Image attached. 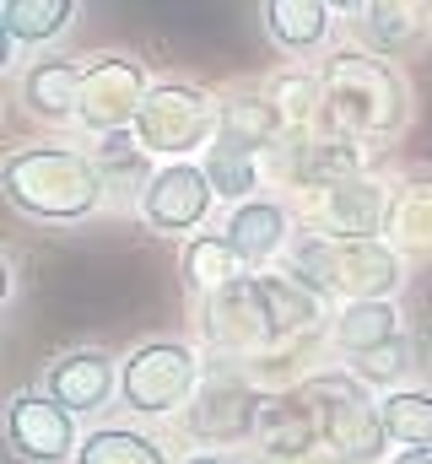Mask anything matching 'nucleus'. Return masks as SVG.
Masks as SVG:
<instances>
[{"instance_id":"f8f14e48","label":"nucleus","mask_w":432,"mask_h":464,"mask_svg":"<svg viewBox=\"0 0 432 464\" xmlns=\"http://www.w3.org/2000/svg\"><path fill=\"white\" fill-rule=\"evenodd\" d=\"M211 211H216V184H211V173H206L201 157H190V162H162L157 179L146 184L141 206H135L141 227L162 232V237H190V232H201L211 222Z\"/></svg>"},{"instance_id":"c85d7f7f","label":"nucleus","mask_w":432,"mask_h":464,"mask_svg":"<svg viewBox=\"0 0 432 464\" xmlns=\"http://www.w3.org/2000/svg\"><path fill=\"white\" fill-rule=\"evenodd\" d=\"M417 367H422V362H417L411 335H406V341H395V346H384V351H373V356H362V362H351V372H357L368 389H378V394L406 389V378H411Z\"/></svg>"},{"instance_id":"4be33fe9","label":"nucleus","mask_w":432,"mask_h":464,"mask_svg":"<svg viewBox=\"0 0 432 464\" xmlns=\"http://www.w3.org/2000/svg\"><path fill=\"white\" fill-rule=\"evenodd\" d=\"M76 11H82V0H0V27H5L11 54L60 44L71 33Z\"/></svg>"},{"instance_id":"a878e982","label":"nucleus","mask_w":432,"mask_h":464,"mask_svg":"<svg viewBox=\"0 0 432 464\" xmlns=\"http://www.w3.org/2000/svg\"><path fill=\"white\" fill-rule=\"evenodd\" d=\"M71 464H173V459L141 427H93V432H82V449H76Z\"/></svg>"},{"instance_id":"7ed1b4c3","label":"nucleus","mask_w":432,"mask_h":464,"mask_svg":"<svg viewBox=\"0 0 432 464\" xmlns=\"http://www.w3.org/2000/svg\"><path fill=\"white\" fill-rule=\"evenodd\" d=\"M406 254L389 237H329L298 232L287 248V270L303 276L329 303H368V297H400L406 286Z\"/></svg>"},{"instance_id":"b1692460","label":"nucleus","mask_w":432,"mask_h":464,"mask_svg":"<svg viewBox=\"0 0 432 464\" xmlns=\"http://www.w3.org/2000/svg\"><path fill=\"white\" fill-rule=\"evenodd\" d=\"M357 22H362L368 44L395 60L400 49H411L432 27V0H368Z\"/></svg>"},{"instance_id":"aec40b11","label":"nucleus","mask_w":432,"mask_h":464,"mask_svg":"<svg viewBox=\"0 0 432 464\" xmlns=\"http://www.w3.org/2000/svg\"><path fill=\"white\" fill-rule=\"evenodd\" d=\"M221 140L270 157L287 140H298V130L287 124V114L276 109L270 92H232V98H221Z\"/></svg>"},{"instance_id":"0eeeda50","label":"nucleus","mask_w":432,"mask_h":464,"mask_svg":"<svg viewBox=\"0 0 432 464\" xmlns=\"http://www.w3.org/2000/svg\"><path fill=\"white\" fill-rule=\"evenodd\" d=\"M265 405H270V394L243 372V362L216 356V367L201 378V389L179 411V421L206 449H254V432H260Z\"/></svg>"},{"instance_id":"bb28decb","label":"nucleus","mask_w":432,"mask_h":464,"mask_svg":"<svg viewBox=\"0 0 432 464\" xmlns=\"http://www.w3.org/2000/svg\"><path fill=\"white\" fill-rule=\"evenodd\" d=\"M378 416L395 449H432V389L406 383V389L378 394Z\"/></svg>"},{"instance_id":"a211bd4d","label":"nucleus","mask_w":432,"mask_h":464,"mask_svg":"<svg viewBox=\"0 0 432 464\" xmlns=\"http://www.w3.org/2000/svg\"><path fill=\"white\" fill-rule=\"evenodd\" d=\"M260 27L281 54L314 60V54H329L335 5L329 0H260Z\"/></svg>"},{"instance_id":"4468645a","label":"nucleus","mask_w":432,"mask_h":464,"mask_svg":"<svg viewBox=\"0 0 432 464\" xmlns=\"http://www.w3.org/2000/svg\"><path fill=\"white\" fill-rule=\"evenodd\" d=\"M221 232L238 243L249 276H260V270H270L276 259H287V248H292V237H298V211H292V200H281V195H254V200H243V206L227 211Z\"/></svg>"},{"instance_id":"ddd939ff","label":"nucleus","mask_w":432,"mask_h":464,"mask_svg":"<svg viewBox=\"0 0 432 464\" xmlns=\"http://www.w3.org/2000/svg\"><path fill=\"white\" fill-rule=\"evenodd\" d=\"M38 389H49L76 416H98V411H108V400H119V356L103 346L60 351L54 362H44Z\"/></svg>"},{"instance_id":"dca6fc26","label":"nucleus","mask_w":432,"mask_h":464,"mask_svg":"<svg viewBox=\"0 0 432 464\" xmlns=\"http://www.w3.org/2000/svg\"><path fill=\"white\" fill-rule=\"evenodd\" d=\"M82 76H87L82 60H71V54H44V60H33V65L16 76V103L33 119H44V124H76Z\"/></svg>"},{"instance_id":"1a4fd4ad","label":"nucleus","mask_w":432,"mask_h":464,"mask_svg":"<svg viewBox=\"0 0 432 464\" xmlns=\"http://www.w3.org/2000/svg\"><path fill=\"white\" fill-rule=\"evenodd\" d=\"M389 206H395V184H384L373 173L324 179V184H298L292 189L298 222L309 232H329V237H384Z\"/></svg>"},{"instance_id":"f03ea898","label":"nucleus","mask_w":432,"mask_h":464,"mask_svg":"<svg viewBox=\"0 0 432 464\" xmlns=\"http://www.w3.org/2000/svg\"><path fill=\"white\" fill-rule=\"evenodd\" d=\"M324 109L319 130L362 146H389L411 124V87L389 54L373 49H329L319 65Z\"/></svg>"},{"instance_id":"412c9836","label":"nucleus","mask_w":432,"mask_h":464,"mask_svg":"<svg viewBox=\"0 0 432 464\" xmlns=\"http://www.w3.org/2000/svg\"><path fill=\"white\" fill-rule=\"evenodd\" d=\"M93 157H98V168H103V184H108V200H113V206H141L146 184H152V179H157V168H162V162L135 140V130L98 135Z\"/></svg>"},{"instance_id":"9b49d317","label":"nucleus","mask_w":432,"mask_h":464,"mask_svg":"<svg viewBox=\"0 0 432 464\" xmlns=\"http://www.w3.org/2000/svg\"><path fill=\"white\" fill-rule=\"evenodd\" d=\"M152 71L141 54H98L87 60V76H82V109H76V124L98 140V135H113V130H130L146 92H152Z\"/></svg>"},{"instance_id":"6e6552de","label":"nucleus","mask_w":432,"mask_h":464,"mask_svg":"<svg viewBox=\"0 0 432 464\" xmlns=\"http://www.w3.org/2000/svg\"><path fill=\"white\" fill-rule=\"evenodd\" d=\"M195 335L206 351L232 356V362H249V356H265L281 346L276 319H270L265 292H260V276H238L206 297H195Z\"/></svg>"},{"instance_id":"5701e85b","label":"nucleus","mask_w":432,"mask_h":464,"mask_svg":"<svg viewBox=\"0 0 432 464\" xmlns=\"http://www.w3.org/2000/svg\"><path fill=\"white\" fill-rule=\"evenodd\" d=\"M179 276H184V286L195 297H206L216 286L249 276V265H243V254H238V243L227 232H190L179 243Z\"/></svg>"},{"instance_id":"6ab92c4d","label":"nucleus","mask_w":432,"mask_h":464,"mask_svg":"<svg viewBox=\"0 0 432 464\" xmlns=\"http://www.w3.org/2000/svg\"><path fill=\"white\" fill-rule=\"evenodd\" d=\"M384 237L411 265H432V168H406L395 179V206H389Z\"/></svg>"},{"instance_id":"2eb2a0df","label":"nucleus","mask_w":432,"mask_h":464,"mask_svg":"<svg viewBox=\"0 0 432 464\" xmlns=\"http://www.w3.org/2000/svg\"><path fill=\"white\" fill-rule=\"evenodd\" d=\"M319 449H324V432L303 383L287 389V394H270V405L260 416V432H254V454L270 464H298V459H314Z\"/></svg>"},{"instance_id":"cd10ccee","label":"nucleus","mask_w":432,"mask_h":464,"mask_svg":"<svg viewBox=\"0 0 432 464\" xmlns=\"http://www.w3.org/2000/svg\"><path fill=\"white\" fill-rule=\"evenodd\" d=\"M265 92L276 98V109L287 114V124H292L298 135H309V124H319V109H324L319 76H303V71H281V76H270V87H265Z\"/></svg>"},{"instance_id":"39448f33","label":"nucleus","mask_w":432,"mask_h":464,"mask_svg":"<svg viewBox=\"0 0 432 464\" xmlns=\"http://www.w3.org/2000/svg\"><path fill=\"white\" fill-rule=\"evenodd\" d=\"M135 140L157 162H190L206 157L211 140L221 135V98H211L195 82H157L135 114Z\"/></svg>"},{"instance_id":"9d476101","label":"nucleus","mask_w":432,"mask_h":464,"mask_svg":"<svg viewBox=\"0 0 432 464\" xmlns=\"http://www.w3.org/2000/svg\"><path fill=\"white\" fill-rule=\"evenodd\" d=\"M0 427L16 464H71L82 449V416L65 411L49 389H16Z\"/></svg>"},{"instance_id":"2f4dec72","label":"nucleus","mask_w":432,"mask_h":464,"mask_svg":"<svg viewBox=\"0 0 432 464\" xmlns=\"http://www.w3.org/2000/svg\"><path fill=\"white\" fill-rule=\"evenodd\" d=\"M329 5H335V16H362L368 0H329Z\"/></svg>"},{"instance_id":"f3484780","label":"nucleus","mask_w":432,"mask_h":464,"mask_svg":"<svg viewBox=\"0 0 432 464\" xmlns=\"http://www.w3.org/2000/svg\"><path fill=\"white\" fill-rule=\"evenodd\" d=\"M329 346L340 351L346 362H362V356H373V351L395 346V341H406V314H400V303L395 297H368V303H335V314H329Z\"/></svg>"},{"instance_id":"20e7f679","label":"nucleus","mask_w":432,"mask_h":464,"mask_svg":"<svg viewBox=\"0 0 432 464\" xmlns=\"http://www.w3.org/2000/svg\"><path fill=\"white\" fill-rule=\"evenodd\" d=\"M303 394L314 400L324 449L340 464L389 459V432H384V416H378V394L357 372H314V378H303Z\"/></svg>"},{"instance_id":"393cba45","label":"nucleus","mask_w":432,"mask_h":464,"mask_svg":"<svg viewBox=\"0 0 432 464\" xmlns=\"http://www.w3.org/2000/svg\"><path fill=\"white\" fill-rule=\"evenodd\" d=\"M201 162H206V173H211V184H216V200H232V206L254 200V195L270 184V157H260V151H249V146H232V140H221V135L211 140V151H206Z\"/></svg>"},{"instance_id":"f257e3e1","label":"nucleus","mask_w":432,"mask_h":464,"mask_svg":"<svg viewBox=\"0 0 432 464\" xmlns=\"http://www.w3.org/2000/svg\"><path fill=\"white\" fill-rule=\"evenodd\" d=\"M0 200L38 227H82L108 206L103 168L82 146H11L0 162Z\"/></svg>"},{"instance_id":"7c9ffc66","label":"nucleus","mask_w":432,"mask_h":464,"mask_svg":"<svg viewBox=\"0 0 432 464\" xmlns=\"http://www.w3.org/2000/svg\"><path fill=\"white\" fill-rule=\"evenodd\" d=\"M384 464H432V449H395Z\"/></svg>"},{"instance_id":"c756f323","label":"nucleus","mask_w":432,"mask_h":464,"mask_svg":"<svg viewBox=\"0 0 432 464\" xmlns=\"http://www.w3.org/2000/svg\"><path fill=\"white\" fill-rule=\"evenodd\" d=\"M179 464H249V459H238V454H227V449H195V454H184Z\"/></svg>"},{"instance_id":"423d86ee","label":"nucleus","mask_w":432,"mask_h":464,"mask_svg":"<svg viewBox=\"0 0 432 464\" xmlns=\"http://www.w3.org/2000/svg\"><path fill=\"white\" fill-rule=\"evenodd\" d=\"M201 378H206L201 351L190 341L157 335V341H141V346H130L119 356V405L130 416H146V421L179 416L195 400Z\"/></svg>"}]
</instances>
